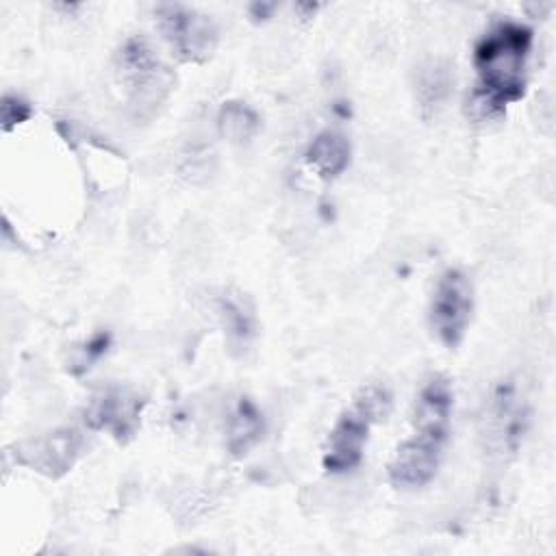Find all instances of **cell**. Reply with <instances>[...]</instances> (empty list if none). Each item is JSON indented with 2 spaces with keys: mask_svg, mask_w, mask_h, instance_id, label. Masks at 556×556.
I'll return each instance as SVG.
<instances>
[{
  "mask_svg": "<svg viewBox=\"0 0 556 556\" xmlns=\"http://www.w3.org/2000/svg\"><path fill=\"white\" fill-rule=\"evenodd\" d=\"M445 441L447 428H415V434L397 447L389 463V482L395 489L428 484L441 465Z\"/></svg>",
  "mask_w": 556,
  "mask_h": 556,
  "instance_id": "cell-6",
  "label": "cell"
},
{
  "mask_svg": "<svg viewBox=\"0 0 556 556\" xmlns=\"http://www.w3.org/2000/svg\"><path fill=\"white\" fill-rule=\"evenodd\" d=\"M117 78L126 93V106L132 119L148 122L174 91V72L156 56L152 46L139 37H128L115 54Z\"/></svg>",
  "mask_w": 556,
  "mask_h": 556,
  "instance_id": "cell-2",
  "label": "cell"
},
{
  "mask_svg": "<svg viewBox=\"0 0 556 556\" xmlns=\"http://www.w3.org/2000/svg\"><path fill=\"white\" fill-rule=\"evenodd\" d=\"M263 437V415L250 397H239L228 419V452L232 456L248 454Z\"/></svg>",
  "mask_w": 556,
  "mask_h": 556,
  "instance_id": "cell-14",
  "label": "cell"
},
{
  "mask_svg": "<svg viewBox=\"0 0 556 556\" xmlns=\"http://www.w3.org/2000/svg\"><path fill=\"white\" fill-rule=\"evenodd\" d=\"M109 343H111L109 332H98V334H93L87 343H83L80 348H76V352H74V356H72V361H70V371H72V374H83V371H87V369L106 352Z\"/></svg>",
  "mask_w": 556,
  "mask_h": 556,
  "instance_id": "cell-16",
  "label": "cell"
},
{
  "mask_svg": "<svg viewBox=\"0 0 556 556\" xmlns=\"http://www.w3.org/2000/svg\"><path fill=\"white\" fill-rule=\"evenodd\" d=\"M215 308L226 332L228 348L241 354L256 337V313L252 300L239 289H222L215 295Z\"/></svg>",
  "mask_w": 556,
  "mask_h": 556,
  "instance_id": "cell-10",
  "label": "cell"
},
{
  "mask_svg": "<svg viewBox=\"0 0 556 556\" xmlns=\"http://www.w3.org/2000/svg\"><path fill=\"white\" fill-rule=\"evenodd\" d=\"M154 17L163 39L180 63H204L213 56L217 26L211 15L178 2H165L156 7Z\"/></svg>",
  "mask_w": 556,
  "mask_h": 556,
  "instance_id": "cell-4",
  "label": "cell"
},
{
  "mask_svg": "<svg viewBox=\"0 0 556 556\" xmlns=\"http://www.w3.org/2000/svg\"><path fill=\"white\" fill-rule=\"evenodd\" d=\"M454 87V72L450 61L445 59H430L419 67L415 96L426 119L434 117L443 104L447 102Z\"/></svg>",
  "mask_w": 556,
  "mask_h": 556,
  "instance_id": "cell-11",
  "label": "cell"
},
{
  "mask_svg": "<svg viewBox=\"0 0 556 556\" xmlns=\"http://www.w3.org/2000/svg\"><path fill=\"white\" fill-rule=\"evenodd\" d=\"M528 426V404L519 395L513 380L500 382L493 389L486 415H484V439L486 445L500 454L517 452Z\"/></svg>",
  "mask_w": 556,
  "mask_h": 556,
  "instance_id": "cell-7",
  "label": "cell"
},
{
  "mask_svg": "<svg viewBox=\"0 0 556 556\" xmlns=\"http://www.w3.org/2000/svg\"><path fill=\"white\" fill-rule=\"evenodd\" d=\"M143 395L128 387H109L93 395L85 410V421L93 430L109 432L115 441L126 443L135 437L141 424Z\"/></svg>",
  "mask_w": 556,
  "mask_h": 556,
  "instance_id": "cell-9",
  "label": "cell"
},
{
  "mask_svg": "<svg viewBox=\"0 0 556 556\" xmlns=\"http://www.w3.org/2000/svg\"><path fill=\"white\" fill-rule=\"evenodd\" d=\"M391 410V393L384 384H367L352 404L339 415L328 434L321 465L328 473H345L354 469L365 452L369 430Z\"/></svg>",
  "mask_w": 556,
  "mask_h": 556,
  "instance_id": "cell-3",
  "label": "cell"
},
{
  "mask_svg": "<svg viewBox=\"0 0 556 556\" xmlns=\"http://www.w3.org/2000/svg\"><path fill=\"white\" fill-rule=\"evenodd\" d=\"M530 50L532 30L519 22H497L480 37L473 50L478 87L469 102L480 117L502 115L506 104L523 98Z\"/></svg>",
  "mask_w": 556,
  "mask_h": 556,
  "instance_id": "cell-1",
  "label": "cell"
},
{
  "mask_svg": "<svg viewBox=\"0 0 556 556\" xmlns=\"http://www.w3.org/2000/svg\"><path fill=\"white\" fill-rule=\"evenodd\" d=\"M350 141L337 130L319 132L306 148V163L321 178H337L350 165Z\"/></svg>",
  "mask_w": 556,
  "mask_h": 556,
  "instance_id": "cell-13",
  "label": "cell"
},
{
  "mask_svg": "<svg viewBox=\"0 0 556 556\" xmlns=\"http://www.w3.org/2000/svg\"><path fill=\"white\" fill-rule=\"evenodd\" d=\"M83 447V434L76 428H56L52 432L20 441L13 447V456L20 465L43 473L48 478H59L67 473Z\"/></svg>",
  "mask_w": 556,
  "mask_h": 556,
  "instance_id": "cell-8",
  "label": "cell"
},
{
  "mask_svg": "<svg viewBox=\"0 0 556 556\" xmlns=\"http://www.w3.org/2000/svg\"><path fill=\"white\" fill-rule=\"evenodd\" d=\"M0 109H2V128H4V130H11L13 126L26 122V119L33 115L30 104L24 102V100L17 98V96H11V93H7V96L2 98Z\"/></svg>",
  "mask_w": 556,
  "mask_h": 556,
  "instance_id": "cell-17",
  "label": "cell"
},
{
  "mask_svg": "<svg viewBox=\"0 0 556 556\" xmlns=\"http://www.w3.org/2000/svg\"><path fill=\"white\" fill-rule=\"evenodd\" d=\"M274 9H276L274 2H254V4H250V13H252L254 20H267Z\"/></svg>",
  "mask_w": 556,
  "mask_h": 556,
  "instance_id": "cell-18",
  "label": "cell"
},
{
  "mask_svg": "<svg viewBox=\"0 0 556 556\" xmlns=\"http://www.w3.org/2000/svg\"><path fill=\"white\" fill-rule=\"evenodd\" d=\"M454 393L450 380L434 374L421 387L415 408H413V426L415 428H447L452 413Z\"/></svg>",
  "mask_w": 556,
  "mask_h": 556,
  "instance_id": "cell-12",
  "label": "cell"
},
{
  "mask_svg": "<svg viewBox=\"0 0 556 556\" xmlns=\"http://www.w3.org/2000/svg\"><path fill=\"white\" fill-rule=\"evenodd\" d=\"M471 311L473 287L467 274L460 269L443 271L430 302V326L437 339L447 348H456L465 337Z\"/></svg>",
  "mask_w": 556,
  "mask_h": 556,
  "instance_id": "cell-5",
  "label": "cell"
},
{
  "mask_svg": "<svg viewBox=\"0 0 556 556\" xmlns=\"http://www.w3.org/2000/svg\"><path fill=\"white\" fill-rule=\"evenodd\" d=\"M217 130L226 141L241 146L256 137L261 130V117L250 104L241 100H228L219 106Z\"/></svg>",
  "mask_w": 556,
  "mask_h": 556,
  "instance_id": "cell-15",
  "label": "cell"
}]
</instances>
